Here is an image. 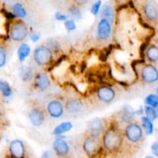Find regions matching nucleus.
I'll list each match as a JSON object with an SVG mask.
<instances>
[{
    "label": "nucleus",
    "mask_w": 158,
    "mask_h": 158,
    "mask_svg": "<svg viewBox=\"0 0 158 158\" xmlns=\"http://www.w3.org/2000/svg\"><path fill=\"white\" fill-rule=\"evenodd\" d=\"M124 140V134L116 124L111 123L105 130L102 137V143L106 151L117 152L122 148Z\"/></svg>",
    "instance_id": "obj_1"
},
{
    "label": "nucleus",
    "mask_w": 158,
    "mask_h": 158,
    "mask_svg": "<svg viewBox=\"0 0 158 158\" xmlns=\"http://www.w3.org/2000/svg\"><path fill=\"white\" fill-rule=\"evenodd\" d=\"M102 145L103 143L99 137L88 135L83 140V149L86 155L89 157H94L100 153Z\"/></svg>",
    "instance_id": "obj_2"
},
{
    "label": "nucleus",
    "mask_w": 158,
    "mask_h": 158,
    "mask_svg": "<svg viewBox=\"0 0 158 158\" xmlns=\"http://www.w3.org/2000/svg\"><path fill=\"white\" fill-rule=\"evenodd\" d=\"M33 59L39 66H47L52 62V52L47 46L41 45L37 46L34 50Z\"/></svg>",
    "instance_id": "obj_3"
},
{
    "label": "nucleus",
    "mask_w": 158,
    "mask_h": 158,
    "mask_svg": "<svg viewBox=\"0 0 158 158\" xmlns=\"http://www.w3.org/2000/svg\"><path fill=\"white\" fill-rule=\"evenodd\" d=\"M124 135L131 143H138L143 138V130L141 127L136 122L127 125L124 131Z\"/></svg>",
    "instance_id": "obj_4"
},
{
    "label": "nucleus",
    "mask_w": 158,
    "mask_h": 158,
    "mask_svg": "<svg viewBox=\"0 0 158 158\" xmlns=\"http://www.w3.org/2000/svg\"><path fill=\"white\" fill-rule=\"evenodd\" d=\"M28 33L29 31L27 26L22 21L15 22L12 25L9 31L10 38L15 42H21L24 40L28 35Z\"/></svg>",
    "instance_id": "obj_5"
},
{
    "label": "nucleus",
    "mask_w": 158,
    "mask_h": 158,
    "mask_svg": "<svg viewBox=\"0 0 158 158\" xmlns=\"http://www.w3.org/2000/svg\"><path fill=\"white\" fill-rule=\"evenodd\" d=\"M104 123L100 118L96 117L89 120L87 124V133L89 136L99 137L104 133Z\"/></svg>",
    "instance_id": "obj_6"
},
{
    "label": "nucleus",
    "mask_w": 158,
    "mask_h": 158,
    "mask_svg": "<svg viewBox=\"0 0 158 158\" xmlns=\"http://www.w3.org/2000/svg\"><path fill=\"white\" fill-rule=\"evenodd\" d=\"M141 77L147 83H154L158 81V69L154 65L147 64L141 70Z\"/></svg>",
    "instance_id": "obj_7"
},
{
    "label": "nucleus",
    "mask_w": 158,
    "mask_h": 158,
    "mask_svg": "<svg viewBox=\"0 0 158 158\" xmlns=\"http://www.w3.org/2000/svg\"><path fill=\"white\" fill-rule=\"evenodd\" d=\"M143 15L150 22L158 19V3L155 1H148L143 8Z\"/></svg>",
    "instance_id": "obj_8"
},
{
    "label": "nucleus",
    "mask_w": 158,
    "mask_h": 158,
    "mask_svg": "<svg viewBox=\"0 0 158 158\" xmlns=\"http://www.w3.org/2000/svg\"><path fill=\"white\" fill-rule=\"evenodd\" d=\"M52 148L56 154L60 157H66L69 153V147L67 142L64 140L63 137H60V136H58L54 140Z\"/></svg>",
    "instance_id": "obj_9"
},
{
    "label": "nucleus",
    "mask_w": 158,
    "mask_h": 158,
    "mask_svg": "<svg viewBox=\"0 0 158 158\" xmlns=\"http://www.w3.org/2000/svg\"><path fill=\"white\" fill-rule=\"evenodd\" d=\"M29 119L32 125L35 127H40L44 123L46 120V114L43 109L35 106L29 111Z\"/></svg>",
    "instance_id": "obj_10"
},
{
    "label": "nucleus",
    "mask_w": 158,
    "mask_h": 158,
    "mask_svg": "<svg viewBox=\"0 0 158 158\" xmlns=\"http://www.w3.org/2000/svg\"><path fill=\"white\" fill-rule=\"evenodd\" d=\"M9 154L12 158H23L25 155V147L20 140H14L9 147Z\"/></svg>",
    "instance_id": "obj_11"
},
{
    "label": "nucleus",
    "mask_w": 158,
    "mask_h": 158,
    "mask_svg": "<svg viewBox=\"0 0 158 158\" xmlns=\"http://www.w3.org/2000/svg\"><path fill=\"white\" fill-rule=\"evenodd\" d=\"M97 98L103 103H110L115 98V91L106 86H100L97 91Z\"/></svg>",
    "instance_id": "obj_12"
},
{
    "label": "nucleus",
    "mask_w": 158,
    "mask_h": 158,
    "mask_svg": "<svg viewBox=\"0 0 158 158\" xmlns=\"http://www.w3.org/2000/svg\"><path fill=\"white\" fill-rule=\"evenodd\" d=\"M47 112L52 118H60L63 114L64 109L61 102L57 100H53L48 103Z\"/></svg>",
    "instance_id": "obj_13"
},
{
    "label": "nucleus",
    "mask_w": 158,
    "mask_h": 158,
    "mask_svg": "<svg viewBox=\"0 0 158 158\" xmlns=\"http://www.w3.org/2000/svg\"><path fill=\"white\" fill-rule=\"evenodd\" d=\"M135 110L130 105H124L119 112V118L121 120L122 122L127 124H130L134 122V117H135Z\"/></svg>",
    "instance_id": "obj_14"
},
{
    "label": "nucleus",
    "mask_w": 158,
    "mask_h": 158,
    "mask_svg": "<svg viewBox=\"0 0 158 158\" xmlns=\"http://www.w3.org/2000/svg\"><path fill=\"white\" fill-rule=\"evenodd\" d=\"M111 33V25L105 19H100L97 25V37L100 40H106Z\"/></svg>",
    "instance_id": "obj_15"
},
{
    "label": "nucleus",
    "mask_w": 158,
    "mask_h": 158,
    "mask_svg": "<svg viewBox=\"0 0 158 158\" xmlns=\"http://www.w3.org/2000/svg\"><path fill=\"white\" fill-rule=\"evenodd\" d=\"M34 86L40 90H46L50 86L49 77L44 73H38L34 77Z\"/></svg>",
    "instance_id": "obj_16"
},
{
    "label": "nucleus",
    "mask_w": 158,
    "mask_h": 158,
    "mask_svg": "<svg viewBox=\"0 0 158 158\" xmlns=\"http://www.w3.org/2000/svg\"><path fill=\"white\" fill-rule=\"evenodd\" d=\"M66 109L70 114H77V113L80 112L83 108V104L81 100L79 99H69L66 101Z\"/></svg>",
    "instance_id": "obj_17"
},
{
    "label": "nucleus",
    "mask_w": 158,
    "mask_h": 158,
    "mask_svg": "<svg viewBox=\"0 0 158 158\" xmlns=\"http://www.w3.org/2000/svg\"><path fill=\"white\" fill-rule=\"evenodd\" d=\"M101 19H105L109 22L110 24L114 23V8L110 5H105L101 9L100 12Z\"/></svg>",
    "instance_id": "obj_18"
},
{
    "label": "nucleus",
    "mask_w": 158,
    "mask_h": 158,
    "mask_svg": "<svg viewBox=\"0 0 158 158\" xmlns=\"http://www.w3.org/2000/svg\"><path fill=\"white\" fill-rule=\"evenodd\" d=\"M19 77L23 82H29L33 78L32 70L29 66H22L19 69Z\"/></svg>",
    "instance_id": "obj_19"
},
{
    "label": "nucleus",
    "mask_w": 158,
    "mask_h": 158,
    "mask_svg": "<svg viewBox=\"0 0 158 158\" xmlns=\"http://www.w3.org/2000/svg\"><path fill=\"white\" fill-rule=\"evenodd\" d=\"M146 56L151 63L158 62V46L157 45H151L146 49Z\"/></svg>",
    "instance_id": "obj_20"
},
{
    "label": "nucleus",
    "mask_w": 158,
    "mask_h": 158,
    "mask_svg": "<svg viewBox=\"0 0 158 158\" xmlns=\"http://www.w3.org/2000/svg\"><path fill=\"white\" fill-rule=\"evenodd\" d=\"M73 128V124L70 122H63V123H60L57 127L54 128L53 131H52V134L55 136H60L61 134H64V133L69 132L71 131Z\"/></svg>",
    "instance_id": "obj_21"
},
{
    "label": "nucleus",
    "mask_w": 158,
    "mask_h": 158,
    "mask_svg": "<svg viewBox=\"0 0 158 158\" xmlns=\"http://www.w3.org/2000/svg\"><path fill=\"white\" fill-rule=\"evenodd\" d=\"M31 52L30 46L27 43H22L18 49V58L20 63H23L29 56Z\"/></svg>",
    "instance_id": "obj_22"
},
{
    "label": "nucleus",
    "mask_w": 158,
    "mask_h": 158,
    "mask_svg": "<svg viewBox=\"0 0 158 158\" xmlns=\"http://www.w3.org/2000/svg\"><path fill=\"white\" fill-rule=\"evenodd\" d=\"M142 127L145 131V133L148 135H151L154 133V124H153L152 120H150L148 117H141Z\"/></svg>",
    "instance_id": "obj_23"
},
{
    "label": "nucleus",
    "mask_w": 158,
    "mask_h": 158,
    "mask_svg": "<svg viewBox=\"0 0 158 158\" xmlns=\"http://www.w3.org/2000/svg\"><path fill=\"white\" fill-rule=\"evenodd\" d=\"M12 11H13L14 15H16L19 18L23 19L26 15V11L25 9L24 6L19 2H16L13 5V6H12Z\"/></svg>",
    "instance_id": "obj_24"
},
{
    "label": "nucleus",
    "mask_w": 158,
    "mask_h": 158,
    "mask_svg": "<svg viewBox=\"0 0 158 158\" xmlns=\"http://www.w3.org/2000/svg\"><path fill=\"white\" fill-rule=\"evenodd\" d=\"M144 113L146 114V117L152 121H154L158 119V108L151 107V106L146 105L144 106Z\"/></svg>",
    "instance_id": "obj_25"
},
{
    "label": "nucleus",
    "mask_w": 158,
    "mask_h": 158,
    "mask_svg": "<svg viewBox=\"0 0 158 158\" xmlns=\"http://www.w3.org/2000/svg\"><path fill=\"white\" fill-rule=\"evenodd\" d=\"M0 90L2 94L5 97H9L12 94V88L7 81L1 80H0Z\"/></svg>",
    "instance_id": "obj_26"
},
{
    "label": "nucleus",
    "mask_w": 158,
    "mask_h": 158,
    "mask_svg": "<svg viewBox=\"0 0 158 158\" xmlns=\"http://www.w3.org/2000/svg\"><path fill=\"white\" fill-rule=\"evenodd\" d=\"M145 103L147 106L158 108V95L157 94H151L145 98Z\"/></svg>",
    "instance_id": "obj_27"
},
{
    "label": "nucleus",
    "mask_w": 158,
    "mask_h": 158,
    "mask_svg": "<svg viewBox=\"0 0 158 158\" xmlns=\"http://www.w3.org/2000/svg\"><path fill=\"white\" fill-rule=\"evenodd\" d=\"M69 13L73 18L80 19L81 17V12L77 6H71L69 8Z\"/></svg>",
    "instance_id": "obj_28"
},
{
    "label": "nucleus",
    "mask_w": 158,
    "mask_h": 158,
    "mask_svg": "<svg viewBox=\"0 0 158 158\" xmlns=\"http://www.w3.org/2000/svg\"><path fill=\"white\" fill-rule=\"evenodd\" d=\"M46 46L50 49L52 52V51H58L60 49V44L54 39H49L47 40V46Z\"/></svg>",
    "instance_id": "obj_29"
},
{
    "label": "nucleus",
    "mask_w": 158,
    "mask_h": 158,
    "mask_svg": "<svg viewBox=\"0 0 158 158\" xmlns=\"http://www.w3.org/2000/svg\"><path fill=\"white\" fill-rule=\"evenodd\" d=\"M101 4H102L101 1H97V2H96L94 4H93V6H91V9H90V12L93 15H98Z\"/></svg>",
    "instance_id": "obj_30"
},
{
    "label": "nucleus",
    "mask_w": 158,
    "mask_h": 158,
    "mask_svg": "<svg viewBox=\"0 0 158 158\" xmlns=\"http://www.w3.org/2000/svg\"><path fill=\"white\" fill-rule=\"evenodd\" d=\"M64 26L65 28L67 31H73L76 29V25L73 19H68L66 20V22L64 23Z\"/></svg>",
    "instance_id": "obj_31"
},
{
    "label": "nucleus",
    "mask_w": 158,
    "mask_h": 158,
    "mask_svg": "<svg viewBox=\"0 0 158 158\" xmlns=\"http://www.w3.org/2000/svg\"><path fill=\"white\" fill-rule=\"evenodd\" d=\"M6 51H5V49L1 46L0 47V66L1 67H3L4 65L6 64Z\"/></svg>",
    "instance_id": "obj_32"
},
{
    "label": "nucleus",
    "mask_w": 158,
    "mask_h": 158,
    "mask_svg": "<svg viewBox=\"0 0 158 158\" xmlns=\"http://www.w3.org/2000/svg\"><path fill=\"white\" fill-rule=\"evenodd\" d=\"M151 150L152 154H154V157H158V140L154 142L151 146Z\"/></svg>",
    "instance_id": "obj_33"
},
{
    "label": "nucleus",
    "mask_w": 158,
    "mask_h": 158,
    "mask_svg": "<svg viewBox=\"0 0 158 158\" xmlns=\"http://www.w3.org/2000/svg\"><path fill=\"white\" fill-rule=\"evenodd\" d=\"M55 18L56 19L58 20V21H64L66 22L67 19V17L66 15L62 14L60 12H56L55 14Z\"/></svg>",
    "instance_id": "obj_34"
},
{
    "label": "nucleus",
    "mask_w": 158,
    "mask_h": 158,
    "mask_svg": "<svg viewBox=\"0 0 158 158\" xmlns=\"http://www.w3.org/2000/svg\"><path fill=\"white\" fill-rule=\"evenodd\" d=\"M29 36H30L31 40H32V42H34V43H35V42H37L39 40H40V34L37 32H31Z\"/></svg>",
    "instance_id": "obj_35"
},
{
    "label": "nucleus",
    "mask_w": 158,
    "mask_h": 158,
    "mask_svg": "<svg viewBox=\"0 0 158 158\" xmlns=\"http://www.w3.org/2000/svg\"><path fill=\"white\" fill-rule=\"evenodd\" d=\"M41 158H52V153L49 151H46L43 153Z\"/></svg>",
    "instance_id": "obj_36"
},
{
    "label": "nucleus",
    "mask_w": 158,
    "mask_h": 158,
    "mask_svg": "<svg viewBox=\"0 0 158 158\" xmlns=\"http://www.w3.org/2000/svg\"><path fill=\"white\" fill-rule=\"evenodd\" d=\"M135 114H137V115H142V114H143V107H140V109L139 110L135 111Z\"/></svg>",
    "instance_id": "obj_37"
},
{
    "label": "nucleus",
    "mask_w": 158,
    "mask_h": 158,
    "mask_svg": "<svg viewBox=\"0 0 158 158\" xmlns=\"http://www.w3.org/2000/svg\"><path fill=\"white\" fill-rule=\"evenodd\" d=\"M145 158H155L154 157H153V156H151V155H148V156H146Z\"/></svg>",
    "instance_id": "obj_38"
},
{
    "label": "nucleus",
    "mask_w": 158,
    "mask_h": 158,
    "mask_svg": "<svg viewBox=\"0 0 158 158\" xmlns=\"http://www.w3.org/2000/svg\"><path fill=\"white\" fill-rule=\"evenodd\" d=\"M156 93H157V94L158 95V86L157 87V89H156Z\"/></svg>",
    "instance_id": "obj_39"
}]
</instances>
